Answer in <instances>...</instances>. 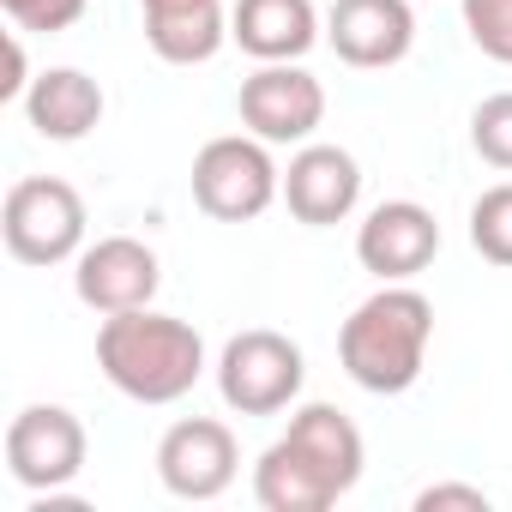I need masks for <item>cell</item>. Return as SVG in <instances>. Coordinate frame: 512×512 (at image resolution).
<instances>
[{
  "label": "cell",
  "mask_w": 512,
  "mask_h": 512,
  "mask_svg": "<svg viewBox=\"0 0 512 512\" xmlns=\"http://www.w3.org/2000/svg\"><path fill=\"white\" fill-rule=\"evenodd\" d=\"M362 482V434L338 404H308L253 464V494L266 512H326Z\"/></svg>",
  "instance_id": "6da1fadb"
},
{
  "label": "cell",
  "mask_w": 512,
  "mask_h": 512,
  "mask_svg": "<svg viewBox=\"0 0 512 512\" xmlns=\"http://www.w3.org/2000/svg\"><path fill=\"white\" fill-rule=\"evenodd\" d=\"M97 368L109 374L115 392H127L133 404H175L199 386L205 374V344L187 320L175 314H109L97 332Z\"/></svg>",
  "instance_id": "7a4b0ae2"
},
{
  "label": "cell",
  "mask_w": 512,
  "mask_h": 512,
  "mask_svg": "<svg viewBox=\"0 0 512 512\" xmlns=\"http://www.w3.org/2000/svg\"><path fill=\"white\" fill-rule=\"evenodd\" d=\"M428 338H434V308L422 290H404V284H386L380 296H368L344 332H338V356H344V374L362 386V392H410L422 380V362H428Z\"/></svg>",
  "instance_id": "3957f363"
},
{
  "label": "cell",
  "mask_w": 512,
  "mask_h": 512,
  "mask_svg": "<svg viewBox=\"0 0 512 512\" xmlns=\"http://www.w3.org/2000/svg\"><path fill=\"white\" fill-rule=\"evenodd\" d=\"M0 235L19 266H61L85 241V199L55 175L13 181L0 205Z\"/></svg>",
  "instance_id": "277c9868"
},
{
  "label": "cell",
  "mask_w": 512,
  "mask_h": 512,
  "mask_svg": "<svg viewBox=\"0 0 512 512\" xmlns=\"http://www.w3.org/2000/svg\"><path fill=\"white\" fill-rule=\"evenodd\" d=\"M302 350L284 332H241L217 356V392L235 416H278L302 392Z\"/></svg>",
  "instance_id": "5b68a950"
},
{
  "label": "cell",
  "mask_w": 512,
  "mask_h": 512,
  "mask_svg": "<svg viewBox=\"0 0 512 512\" xmlns=\"http://www.w3.org/2000/svg\"><path fill=\"white\" fill-rule=\"evenodd\" d=\"M284 193V175L266 139H211L193 157V199L217 223H247Z\"/></svg>",
  "instance_id": "8992f818"
},
{
  "label": "cell",
  "mask_w": 512,
  "mask_h": 512,
  "mask_svg": "<svg viewBox=\"0 0 512 512\" xmlns=\"http://www.w3.org/2000/svg\"><path fill=\"white\" fill-rule=\"evenodd\" d=\"M7 470L31 494H55L85 470V422L61 404H31L7 428Z\"/></svg>",
  "instance_id": "52a82bcc"
},
{
  "label": "cell",
  "mask_w": 512,
  "mask_h": 512,
  "mask_svg": "<svg viewBox=\"0 0 512 512\" xmlns=\"http://www.w3.org/2000/svg\"><path fill=\"white\" fill-rule=\"evenodd\" d=\"M326 121V91L296 61H260L241 79V127L266 145H296Z\"/></svg>",
  "instance_id": "ba28073f"
},
{
  "label": "cell",
  "mask_w": 512,
  "mask_h": 512,
  "mask_svg": "<svg viewBox=\"0 0 512 512\" xmlns=\"http://www.w3.org/2000/svg\"><path fill=\"white\" fill-rule=\"evenodd\" d=\"M434 253H440V223L428 205L416 199H386L368 211V223L356 229V260L362 272H374L380 284H404L416 272L434 266Z\"/></svg>",
  "instance_id": "9c48e42d"
},
{
  "label": "cell",
  "mask_w": 512,
  "mask_h": 512,
  "mask_svg": "<svg viewBox=\"0 0 512 512\" xmlns=\"http://www.w3.org/2000/svg\"><path fill=\"white\" fill-rule=\"evenodd\" d=\"M241 470V446L223 422L211 416H187L163 434L157 446V476L175 500H217Z\"/></svg>",
  "instance_id": "30bf717a"
},
{
  "label": "cell",
  "mask_w": 512,
  "mask_h": 512,
  "mask_svg": "<svg viewBox=\"0 0 512 512\" xmlns=\"http://www.w3.org/2000/svg\"><path fill=\"white\" fill-rule=\"evenodd\" d=\"M163 272H157V253L133 235H109L97 247L79 253V272H73V290L85 308L97 314H133V308H151Z\"/></svg>",
  "instance_id": "8fae6325"
},
{
  "label": "cell",
  "mask_w": 512,
  "mask_h": 512,
  "mask_svg": "<svg viewBox=\"0 0 512 512\" xmlns=\"http://www.w3.org/2000/svg\"><path fill=\"white\" fill-rule=\"evenodd\" d=\"M326 43L338 49V61L362 73L398 67L416 43V13H410V0H332Z\"/></svg>",
  "instance_id": "7c38bea8"
},
{
  "label": "cell",
  "mask_w": 512,
  "mask_h": 512,
  "mask_svg": "<svg viewBox=\"0 0 512 512\" xmlns=\"http://www.w3.org/2000/svg\"><path fill=\"white\" fill-rule=\"evenodd\" d=\"M284 199L302 223L326 229V223H344L362 199V169L350 151L338 145H302L284 169Z\"/></svg>",
  "instance_id": "4fadbf2b"
},
{
  "label": "cell",
  "mask_w": 512,
  "mask_h": 512,
  "mask_svg": "<svg viewBox=\"0 0 512 512\" xmlns=\"http://www.w3.org/2000/svg\"><path fill=\"white\" fill-rule=\"evenodd\" d=\"M229 37L253 61H302L320 43V13L314 0H235Z\"/></svg>",
  "instance_id": "5bb4252c"
},
{
  "label": "cell",
  "mask_w": 512,
  "mask_h": 512,
  "mask_svg": "<svg viewBox=\"0 0 512 512\" xmlns=\"http://www.w3.org/2000/svg\"><path fill=\"white\" fill-rule=\"evenodd\" d=\"M145 13V43L169 67H199L223 49V0H139Z\"/></svg>",
  "instance_id": "9a60e30c"
},
{
  "label": "cell",
  "mask_w": 512,
  "mask_h": 512,
  "mask_svg": "<svg viewBox=\"0 0 512 512\" xmlns=\"http://www.w3.org/2000/svg\"><path fill=\"white\" fill-rule=\"evenodd\" d=\"M25 115H31V127H37L43 139L73 145V139H85V133L103 121V91H97V79H85L79 67H49L43 79H31Z\"/></svg>",
  "instance_id": "2e32d148"
},
{
  "label": "cell",
  "mask_w": 512,
  "mask_h": 512,
  "mask_svg": "<svg viewBox=\"0 0 512 512\" xmlns=\"http://www.w3.org/2000/svg\"><path fill=\"white\" fill-rule=\"evenodd\" d=\"M470 247L494 266H512V181L488 187L476 205H470Z\"/></svg>",
  "instance_id": "e0dca14e"
},
{
  "label": "cell",
  "mask_w": 512,
  "mask_h": 512,
  "mask_svg": "<svg viewBox=\"0 0 512 512\" xmlns=\"http://www.w3.org/2000/svg\"><path fill=\"white\" fill-rule=\"evenodd\" d=\"M464 31L488 61L512 67V0H464Z\"/></svg>",
  "instance_id": "ac0fdd59"
},
{
  "label": "cell",
  "mask_w": 512,
  "mask_h": 512,
  "mask_svg": "<svg viewBox=\"0 0 512 512\" xmlns=\"http://www.w3.org/2000/svg\"><path fill=\"white\" fill-rule=\"evenodd\" d=\"M470 139H476L482 163L512 169V91H500V97L476 103V115H470Z\"/></svg>",
  "instance_id": "d6986e66"
},
{
  "label": "cell",
  "mask_w": 512,
  "mask_h": 512,
  "mask_svg": "<svg viewBox=\"0 0 512 512\" xmlns=\"http://www.w3.org/2000/svg\"><path fill=\"white\" fill-rule=\"evenodd\" d=\"M7 7V19L19 31H37V37H55V31H73L85 19L91 0H0Z\"/></svg>",
  "instance_id": "ffe728a7"
},
{
  "label": "cell",
  "mask_w": 512,
  "mask_h": 512,
  "mask_svg": "<svg viewBox=\"0 0 512 512\" xmlns=\"http://www.w3.org/2000/svg\"><path fill=\"white\" fill-rule=\"evenodd\" d=\"M440 506H470V512H488V494L470 488V482H434L416 494V512H440Z\"/></svg>",
  "instance_id": "44dd1931"
},
{
  "label": "cell",
  "mask_w": 512,
  "mask_h": 512,
  "mask_svg": "<svg viewBox=\"0 0 512 512\" xmlns=\"http://www.w3.org/2000/svg\"><path fill=\"white\" fill-rule=\"evenodd\" d=\"M31 91V79H25V49H19V37L7 43V79H0V103H13V97H25Z\"/></svg>",
  "instance_id": "7402d4cb"
}]
</instances>
